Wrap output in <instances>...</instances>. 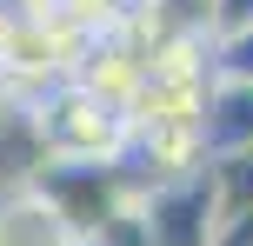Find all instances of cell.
Wrapping results in <instances>:
<instances>
[{"mask_svg":"<svg viewBox=\"0 0 253 246\" xmlns=\"http://www.w3.org/2000/svg\"><path fill=\"white\" fill-rule=\"evenodd\" d=\"M213 167V180H220V213H253V146L247 153H220V160H207Z\"/></svg>","mask_w":253,"mask_h":246,"instance_id":"obj_6","label":"cell"},{"mask_svg":"<svg viewBox=\"0 0 253 246\" xmlns=\"http://www.w3.org/2000/svg\"><path fill=\"white\" fill-rule=\"evenodd\" d=\"M213 80H247L253 87V27L233 40H213Z\"/></svg>","mask_w":253,"mask_h":246,"instance_id":"obj_7","label":"cell"},{"mask_svg":"<svg viewBox=\"0 0 253 246\" xmlns=\"http://www.w3.org/2000/svg\"><path fill=\"white\" fill-rule=\"evenodd\" d=\"M40 106V140L53 167H126V113L80 80H53L34 93Z\"/></svg>","mask_w":253,"mask_h":246,"instance_id":"obj_2","label":"cell"},{"mask_svg":"<svg viewBox=\"0 0 253 246\" xmlns=\"http://www.w3.org/2000/svg\"><path fill=\"white\" fill-rule=\"evenodd\" d=\"M253 27V0H207V40H233Z\"/></svg>","mask_w":253,"mask_h":246,"instance_id":"obj_8","label":"cell"},{"mask_svg":"<svg viewBox=\"0 0 253 246\" xmlns=\"http://www.w3.org/2000/svg\"><path fill=\"white\" fill-rule=\"evenodd\" d=\"M0 7H13V13H47V0H0Z\"/></svg>","mask_w":253,"mask_h":246,"instance_id":"obj_9","label":"cell"},{"mask_svg":"<svg viewBox=\"0 0 253 246\" xmlns=\"http://www.w3.org/2000/svg\"><path fill=\"white\" fill-rule=\"evenodd\" d=\"M47 167H53V160H47V140H40V106H34V93L0 87V200L40 186Z\"/></svg>","mask_w":253,"mask_h":246,"instance_id":"obj_3","label":"cell"},{"mask_svg":"<svg viewBox=\"0 0 253 246\" xmlns=\"http://www.w3.org/2000/svg\"><path fill=\"white\" fill-rule=\"evenodd\" d=\"M126 226H133L140 246H213L227 213H220V180L213 167H180V173H153V180H133V200H126Z\"/></svg>","mask_w":253,"mask_h":246,"instance_id":"obj_1","label":"cell"},{"mask_svg":"<svg viewBox=\"0 0 253 246\" xmlns=\"http://www.w3.org/2000/svg\"><path fill=\"white\" fill-rule=\"evenodd\" d=\"M0 246H87V240L60 220V207L40 186H27V193L0 200Z\"/></svg>","mask_w":253,"mask_h":246,"instance_id":"obj_5","label":"cell"},{"mask_svg":"<svg viewBox=\"0 0 253 246\" xmlns=\"http://www.w3.org/2000/svg\"><path fill=\"white\" fill-rule=\"evenodd\" d=\"M200 146H207V160L247 153V146H253V87H247V80H213V87H207Z\"/></svg>","mask_w":253,"mask_h":246,"instance_id":"obj_4","label":"cell"}]
</instances>
